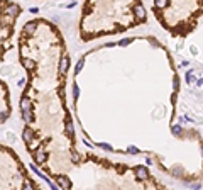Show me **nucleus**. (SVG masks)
<instances>
[{
  "label": "nucleus",
  "mask_w": 203,
  "mask_h": 190,
  "mask_svg": "<svg viewBox=\"0 0 203 190\" xmlns=\"http://www.w3.org/2000/svg\"><path fill=\"white\" fill-rule=\"evenodd\" d=\"M100 148L107 149V151H112V146H110V144H107V143H102V144H100Z\"/></svg>",
  "instance_id": "obj_18"
},
{
  "label": "nucleus",
  "mask_w": 203,
  "mask_h": 190,
  "mask_svg": "<svg viewBox=\"0 0 203 190\" xmlns=\"http://www.w3.org/2000/svg\"><path fill=\"white\" fill-rule=\"evenodd\" d=\"M127 151H129V153H130V155H137V153H139V149H137V148H136V146H130V148H129V149H127Z\"/></svg>",
  "instance_id": "obj_17"
},
{
  "label": "nucleus",
  "mask_w": 203,
  "mask_h": 190,
  "mask_svg": "<svg viewBox=\"0 0 203 190\" xmlns=\"http://www.w3.org/2000/svg\"><path fill=\"white\" fill-rule=\"evenodd\" d=\"M134 14H136L137 20H144V19H146V10H144V7L140 5V3L134 5Z\"/></svg>",
  "instance_id": "obj_6"
},
{
  "label": "nucleus",
  "mask_w": 203,
  "mask_h": 190,
  "mask_svg": "<svg viewBox=\"0 0 203 190\" xmlns=\"http://www.w3.org/2000/svg\"><path fill=\"white\" fill-rule=\"evenodd\" d=\"M9 117V112H3V114H0V122H3V121Z\"/></svg>",
  "instance_id": "obj_19"
},
{
  "label": "nucleus",
  "mask_w": 203,
  "mask_h": 190,
  "mask_svg": "<svg viewBox=\"0 0 203 190\" xmlns=\"http://www.w3.org/2000/svg\"><path fill=\"white\" fill-rule=\"evenodd\" d=\"M136 173H137V177H139V178H142V180H146V178L149 177L147 170H146V168H142V166H137V168H136Z\"/></svg>",
  "instance_id": "obj_11"
},
{
  "label": "nucleus",
  "mask_w": 203,
  "mask_h": 190,
  "mask_svg": "<svg viewBox=\"0 0 203 190\" xmlns=\"http://www.w3.org/2000/svg\"><path fill=\"white\" fill-rule=\"evenodd\" d=\"M24 188H25V190H32V188H34V183H32L31 180H27V178H25V180H24Z\"/></svg>",
  "instance_id": "obj_14"
},
{
  "label": "nucleus",
  "mask_w": 203,
  "mask_h": 190,
  "mask_svg": "<svg viewBox=\"0 0 203 190\" xmlns=\"http://www.w3.org/2000/svg\"><path fill=\"white\" fill-rule=\"evenodd\" d=\"M68 68H70V58L64 55L63 58H61V61H59V73L64 75V73L68 71Z\"/></svg>",
  "instance_id": "obj_7"
},
{
  "label": "nucleus",
  "mask_w": 203,
  "mask_h": 190,
  "mask_svg": "<svg viewBox=\"0 0 203 190\" xmlns=\"http://www.w3.org/2000/svg\"><path fill=\"white\" fill-rule=\"evenodd\" d=\"M71 160H73V161H80V156L76 155V153H73V155H71Z\"/></svg>",
  "instance_id": "obj_20"
},
{
  "label": "nucleus",
  "mask_w": 203,
  "mask_h": 190,
  "mask_svg": "<svg viewBox=\"0 0 203 190\" xmlns=\"http://www.w3.org/2000/svg\"><path fill=\"white\" fill-rule=\"evenodd\" d=\"M81 68H83V60H80L78 63H76V68H75V73H80L81 71Z\"/></svg>",
  "instance_id": "obj_16"
},
{
  "label": "nucleus",
  "mask_w": 203,
  "mask_h": 190,
  "mask_svg": "<svg viewBox=\"0 0 203 190\" xmlns=\"http://www.w3.org/2000/svg\"><path fill=\"white\" fill-rule=\"evenodd\" d=\"M34 160H36V163L37 165H44L46 161H48V153L44 151V148H37L36 149V153H34Z\"/></svg>",
  "instance_id": "obj_1"
},
{
  "label": "nucleus",
  "mask_w": 203,
  "mask_h": 190,
  "mask_svg": "<svg viewBox=\"0 0 203 190\" xmlns=\"http://www.w3.org/2000/svg\"><path fill=\"white\" fill-rule=\"evenodd\" d=\"M56 183H58V187H61V188H71V180L66 175H58Z\"/></svg>",
  "instance_id": "obj_2"
},
{
  "label": "nucleus",
  "mask_w": 203,
  "mask_h": 190,
  "mask_svg": "<svg viewBox=\"0 0 203 190\" xmlns=\"http://www.w3.org/2000/svg\"><path fill=\"white\" fill-rule=\"evenodd\" d=\"M22 119L25 121V122H34V112L32 110H22Z\"/></svg>",
  "instance_id": "obj_9"
},
{
  "label": "nucleus",
  "mask_w": 203,
  "mask_h": 190,
  "mask_svg": "<svg viewBox=\"0 0 203 190\" xmlns=\"http://www.w3.org/2000/svg\"><path fill=\"white\" fill-rule=\"evenodd\" d=\"M29 12H32V14H36V12H39V9H37V7H32V9H31V10H29Z\"/></svg>",
  "instance_id": "obj_21"
},
{
  "label": "nucleus",
  "mask_w": 203,
  "mask_h": 190,
  "mask_svg": "<svg viewBox=\"0 0 203 190\" xmlns=\"http://www.w3.org/2000/svg\"><path fill=\"white\" fill-rule=\"evenodd\" d=\"M19 105H20V110H32V102H31V99H29L27 95L20 97Z\"/></svg>",
  "instance_id": "obj_4"
},
{
  "label": "nucleus",
  "mask_w": 203,
  "mask_h": 190,
  "mask_svg": "<svg viewBox=\"0 0 203 190\" xmlns=\"http://www.w3.org/2000/svg\"><path fill=\"white\" fill-rule=\"evenodd\" d=\"M22 138H24L25 144H31V143L34 141V131H32L31 127H25L22 131Z\"/></svg>",
  "instance_id": "obj_5"
},
{
  "label": "nucleus",
  "mask_w": 203,
  "mask_h": 190,
  "mask_svg": "<svg viewBox=\"0 0 203 190\" xmlns=\"http://www.w3.org/2000/svg\"><path fill=\"white\" fill-rule=\"evenodd\" d=\"M20 63L24 64L25 70H32V68L36 66V61H34V60H29V58H22V60H20Z\"/></svg>",
  "instance_id": "obj_10"
},
{
  "label": "nucleus",
  "mask_w": 203,
  "mask_h": 190,
  "mask_svg": "<svg viewBox=\"0 0 203 190\" xmlns=\"http://www.w3.org/2000/svg\"><path fill=\"white\" fill-rule=\"evenodd\" d=\"M34 31H36V24H34V22H29V24H25V27H24V34H25V36H31V34H34Z\"/></svg>",
  "instance_id": "obj_12"
},
{
  "label": "nucleus",
  "mask_w": 203,
  "mask_h": 190,
  "mask_svg": "<svg viewBox=\"0 0 203 190\" xmlns=\"http://www.w3.org/2000/svg\"><path fill=\"white\" fill-rule=\"evenodd\" d=\"M78 95H80V88H78V85H73V99L76 100V99H78Z\"/></svg>",
  "instance_id": "obj_15"
},
{
  "label": "nucleus",
  "mask_w": 203,
  "mask_h": 190,
  "mask_svg": "<svg viewBox=\"0 0 203 190\" xmlns=\"http://www.w3.org/2000/svg\"><path fill=\"white\" fill-rule=\"evenodd\" d=\"M5 14L7 15H12V17H17L20 14V7L17 5V3H9L5 9Z\"/></svg>",
  "instance_id": "obj_3"
},
{
  "label": "nucleus",
  "mask_w": 203,
  "mask_h": 190,
  "mask_svg": "<svg viewBox=\"0 0 203 190\" xmlns=\"http://www.w3.org/2000/svg\"><path fill=\"white\" fill-rule=\"evenodd\" d=\"M64 129H66V134H68V136H73V134H75L73 122H71V117H70V116H66V121H64Z\"/></svg>",
  "instance_id": "obj_8"
},
{
  "label": "nucleus",
  "mask_w": 203,
  "mask_h": 190,
  "mask_svg": "<svg viewBox=\"0 0 203 190\" xmlns=\"http://www.w3.org/2000/svg\"><path fill=\"white\" fill-rule=\"evenodd\" d=\"M168 5V0H154V9H164Z\"/></svg>",
  "instance_id": "obj_13"
}]
</instances>
